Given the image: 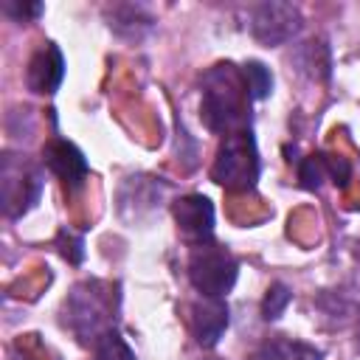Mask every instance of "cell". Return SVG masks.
Masks as SVG:
<instances>
[{
    "mask_svg": "<svg viewBox=\"0 0 360 360\" xmlns=\"http://www.w3.org/2000/svg\"><path fill=\"white\" fill-rule=\"evenodd\" d=\"M225 329H228V304H225V298L202 295L200 301L191 304V332H194V340L202 349L217 346Z\"/></svg>",
    "mask_w": 360,
    "mask_h": 360,
    "instance_id": "9c48e42d",
    "label": "cell"
},
{
    "mask_svg": "<svg viewBox=\"0 0 360 360\" xmlns=\"http://www.w3.org/2000/svg\"><path fill=\"white\" fill-rule=\"evenodd\" d=\"M42 160L45 166L70 188L82 186V180L87 177V160L82 155L79 146H73L70 141L65 138H51L42 149Z\"/></svg>",
    "mask_w": 360,
    "mask_h": 360,
    "instance_id": "ba28073f",
    "label": "cell"
},
{
    "mask_svg": "<svg viewBox=\"0 0 360 360\" xmlns=\"http://www.w3.org/2000/svg\"><path fill=\"white\" fill-rule=\"evenodd\" d=\"M357 259H360V250H357Z\"/></svg>",
    "mask_w": 360,
    "mask_h": 360,
    "instance_id": "d6986e66",
    "label": "cell"
},
{
    "mask_svg": "<svg viewBox=\"0 0 360 360\" xmlns=\"http://www.w3.org/2000/svg\"><path fill=\"white\" fill-rule=\"evenodd\" d=\"M174 222H177V231L180 236L197 248V245H205L211 242L214 236V205L208 197L202 194H186L174 202Z\"/></svg>",
    "mask_w": 360,
    "mask_h": 360,
    "instance_id": "52a82bcc",
    "label": "cell"
},
{
    "mask_svg": "<svg viewBox=\"0 0 360 360\" xmlns=\"http://www.w3.org/2000/svg\"><path fill=\"white\" fill-rule=\"evenodd\" d=\"M295 62L301 65V70H307L312 79H326L329 76V51L323 42H304L295 53Z\"/></svg>",
    "mask_w": 360,
    "mask_h": 360,
    "instance_id": "7c38bea8",
    "label": "cell"
},
{
    "mask_svg": "<svg viewBox=\"0 0 360 360\" xmlns=\"http://www.w3.org/2000/svg\"><path fill=\"white\" fill-rule=\"evenodd\" d=\"M323 352L307 340H295V338H267L264 343L256 346V352L248 360H321Z\"/></svg>",
    "mask_w": 360,
    "mask_h": 360,
    "instance_id": "8fae6325",
    "label": "cell"
},
{
    "mask_svg": "<svg viewBox=\"0 0 360 360\" xmlns=\"http://www.w3.org/2000/svg\"><path fill=\"white\" fill-rule=\"evenodd\" d=\"M214 183L231 188V191H250L259 180V152L250 129L228 132L217 149L214 166H211Z\"/></svg>",
    "mask_w": 360,
    "mask_h": 360,
    "instance_id": "7a4b0ae2",
    "label": "cell"
},
{
    "mask_svg": "<svg viewBox=\"0 0 360 360\" xmlns=\"http://www.w3.org/2000/svg\"><path fill=\"white\" fill-rule=\"evenodd\" d=\"M3 11L11 14L14 20H25V17H37L42 11L39 3H14V0H6L3 3Z\"/></svg>",
    "mask_w": 360,
    "mask_h": 360,
    "instance_id": "ac0fdd59",
    "label": "cell"
},
{
    "mask_svg": "<svg viewBox=\"0 0 360 360\" xmlns=\"http://www.w3.org/2000/svg\"><path fill=\"white\" fill-rule=\"evenodd\" d=\"M65 318L82 343L96 346L98 338L112 329V309H110L104 284H98V281L76 284L65 301Z\"/></svg>",
    "mask_w": 360,
    "mask_h": 360,
    "instance_id": "3957f363",
    "label": "cell"
},
{
    "mask_svg": "<svg viewBox=\"0 0 360 360\" xmlns=\"http://www.w3.org/2000/svg\"><path fill=\"white\" fill-rule=\"evenodd\" d=\"M211 360H219V357H211Z\"/></svg>",
    "mask_w": 360,
    "mask_h": 360,
    "instance_id": "ffe728a7",
    "label": "cell"
},
{
    "mask_svg": "<svg viewBox=\"0 0 360 360\" xmlns=\"http://www.w3.org/2000/svg\"><path fill=\"white\" fill-rule=\"evenodd\" d=\"M62 76H65V59L53 42H45L31 56L28 70H25V82L34 93H53L62 84Z\"/></svg>",
    "mask_w": 360,
    "mask_h": 360,
    "instance_id": "30bf717a",
    "label": "cell"
},
{
    "mask_svg": "<svg viewBox=\"0 0 360 360\" xmlns=\"http://www.w3.org/2000/svg\"><path fill=\"white\" fill-rule=\"evenodd\" d=\"M290 298H292V292L284 287V284H270V290H267V295H264V301H262V315L267 318V321H273V318H278L281 312H284V307L290 304Z\"/></svg>",
    "mask_w": 360,
    "mask_h": 360,
    "instance_id": "e0dca14e",
    "label": "cell"
},
{
    "mask_svg": "<svg viewBox=\"0 0 360 360\" xmlns=\"http://www.w3.org/2000/svg\"><path fill=\"white\" fill-rule=\"evenodd\" d=\"M301 22H304L301 8L284 0H267V3L253 6L250 11V34L256 37V42L267 48L290 42L301 31Z\"/></svg>",
    "mask_w": 360,
    "mask_h": 360,
    "instance_id": "8992f818",
    "label": "cell"
},
{
    "mask_svg": "<svg viewBox=\"0 0 360 360\" xmlns=\"http://www.w3.org/2000/svg\"><path fill=\"white\" fill-rule=\"evenodd\" d=\"M239 276V264L233 253L217 242L197 245L188 256V278L200 295L208 298H225Z\"/></svg>",
    "mask_w": 360,
    "mask_h": 360,
    "instance_id": "277c9868",
    "label": "cell"
},
{
    "mask_svg": "<svg viewBox=\"0 0 360 360\" xmlns=\"http://www.w3.org/2000/svg\"><path fill=\"white\" fill-rule=\"evenodd\" d=\"M39 169L31 166L25 158L6 152L3 155V166H0V191H3V208L8 217H20L25 214L37 197H39Z\"/></svg>",
    "mask_w": 360,
    "mask_h": 360,
    "instance_id": "5b68a950",
    "label": "cell"
},
{
    "mask_svg": "<svg viewBox=\"0 0 360 360\" xmlns=\"http://www.w3.org/2000/svg\"><path fill=\"white\" fill-rule=\"evenodd\" d=\"M107 20H110V28H115L121 34H124V28H129V34H138L141 25L149 28V22H152V17L141 6H112L107 11Z\"/></svg>",
    "mask_w": 360,
    "mask_h": 360,
    "instance_id": "4fadbf2b",
    "label": "cell"
},
{
    "mask_svg": "<svg viewBox=\"0 0 360 360\" xmlns=\"http://www.w3.org/2000/svg\"><path fill=\"white\" fill-rule=\"evenodd\" d=\"M242 76H245V82H248L250 98H264V96H270V90H273V76H270V70H267L262 62H245Z\"/></svg>",
    "mask_w": 360,
    "mask_h": 360,
    "instance_id": "9a60e30c",
    "label": "cell"
},
{
    "mask_svg": "<svg viewBox=\"0 0 360 360\" xmlns=\"http://www.w3.org/2000/svg\"><path fill=\"white\" fill-rule=\"evenodd\" d=\"M248 104H250V90L239 68L231 62L214 65L202 76V118L205 127L214 132H236L248 129Z\"/></svg>",
    "mask_w": 360,
    "mask_h": 360,
    "instance_id": "6da1fadb",
    "label": "cell"
},
{
    "mask_svg": "<svg viewBox=\"0 0 360 360\" xmlns=\"http://www.w3.org/2000/svg\"><path fill=\"white\" fill-rule=\"evenodd\" d=\"M357 335H360V329H357Z\"/></svg>",
    "mask_w": 360,
    "mask_h": 360,
    "instance_id": "44dd1931",
    "label": "cell"
},
{
    "mask_svg": "<svg viewBox=\"0 0 360 360\" xmlns=\"http://www.w3.org/2000/svg\"><path fill=\"white\" fill-rule=\"evenodd\" d=\"M93 349H96V360H135V352L127 346V340L115 329L101 335Z\"/></svg>",
    "mask_w": 360,
    "mask_h": 360,
    "instance_id": "5bb4252c",
    "label": "cell"
},
{
    "mask_svg": "<svg viewBox=\"0 0 360 360\" xmlns=\"http://www.w3.org/2000/svg\"><path fill=\"white\" fill-rule=\"evenodd\" d=\"M326 174H329V158L326 155H309V158H304L301 172H298L304 188H318L326 180Z\"/></svg>",
    "mask_w": 360,
    "mask_h": 360,
    "instance_id": "2e32d148",
    "label": "cell"
}]
</instances>
